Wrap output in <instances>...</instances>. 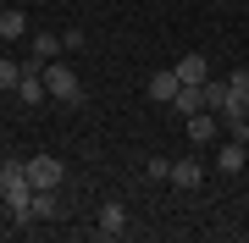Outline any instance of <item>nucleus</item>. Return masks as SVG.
I'll list each match as a JSON object with an SVG mask.
<instances>
[{"mask_svg": "<svg viewBox=\"0 0 249 243\" xmlns=\"http://www.w3.org/2000/svg\"><path fill=\"white\" fill-rule=\"evenodd\" d=\"M244 116H249V105H244Z\"/></svg>", "mask_w": 249, "mask_h": 243, "instance_id": "aec40b11", "label": "nucleus"}, {"mask_svg": "<svg viewBox=\"0 0 249 243\" xmlns=\"http://www.w3.org/2000/svg\"><path fill=\"white\" fill-rule=\"evenodd\" d=\"M244 238H249V232H244Z\"/></svg>", "mask_w": 249, "mask_h": 243, "instance_id": "412c9836", "label": "nucleus"}, {"mask_svg": "<svg viewBox=\"0 0 249 243\" xmlns=\"http://www.w3.org/2000/svg\"><path fill=\"white\" fill-rule=\"evenodd\" d=\"M216 166H222V171H244V138H232V144L216 149Z\"/></svg>", "mask_w": 249, "mask_h": 243, "instance_id": "f8f14e48", "label": "nucleus"}, {"mask_svg": "<svg viewBox=\"0 0 249 243\" xmlns=\"http://www.w3.org/2000/svg\"><path fill=\"white\" fill-rule=\"evenodd\" d=\"M61 177H67V166L55 155H28V182L34 188H61Z\"/></svg>", "mask_w": 249, "mask_h": 243, "instance_id": "7ed1b4c3", "label": "nucleus"}, {"mask_svg": "<svg viewBox=\"0 0 249 243\" xmlns=\"http://www.w3.org/2000/svg\"><path fill=\"white\" fill-rule=\"evenodd\" d=\"M172 111H178V116H194V111H205V83H183L178 99H172Z\"/></svg>", "mask_w": 249, "mask_h": 243, "instance_id": "0eeeda50", "label": "nucleus"}, {"mask_svg": "<svg viewBox=\"0 0 249 243\" xmlns=\"http://www.w3.org/2000/svg\"><path fill=\"white\" fill-rule=\"evenodd\" d=\"M144 171H150V177H155V182H172V161H166V155H155V161H150V166H144Z\"/></svg>", "mask_w": 249, "mask_h": 243, "instance_id": "dca6fc26", "label": "nucleus"}, {"mask_svg": "<svg viewBox=\"0 0 249 243\" xmlns=\"http://www.w3.org/2000/svg\"><path fill=\"white\" fill-rule=\"evenodd\" d=\"M0 210H6V194H0Z\"/></svg>", "mask_w": 249, "mask_h": 243, "instance_id": "6ab92c4d", "label": "nucleus"}, {"mask_svg": "<svg viewBox=\"0 0 249 243\" xmlns=\"http://www.w3.org/2000/svg\"><path fill=\"white\" fill-rule=\"evenodd\" d=\"M216 133H222L216 111H194V116H188V138H194V144H216Z\"/></svg>", "mask_w": 249, "mask_h": 243, "instance_id": "423d86ee", "label": "nucleus"}, {"mask_svg": "<svg viewBox=\"0 0 249 243\" xmlns=\"http://www.w3.org/2000/svg\"><path fill=\"white\" fill-rule=\"evenodd\" d=\"M216 6H232V0H216Z\"/></svg>", "mask_w": 249, "mask_h": 243, "instance_id": "a211bd4d", "label": "nucleus"}, {"mask_svg": "<svg viewBox=\"0 0 249 243\" xmlns=\"http://www.w3.org/2000/svg\"><path fill=\"white\" fill-rule=\"evenodd\" d=\"M178 78L183 83H205V78H211V61H205V55H183V61H178Z\"/></svg>", "mask_w": 249, "mask_h": 243, "instance_id": "9b49d317", "label": "nucleus"}, {"mask_svg": "<svg viewBox=\"0 0 249 243\" xmlns=\"http://www.w3.org/2000/svg\"><path fill=\"white\" fill-rule=\"evenodd\" d=\"M67 45H61V33H34V66H45V61H55Z\"/></svg>", "mask_w": 249, "mask_h": 243, "instance_id": "1a4fd4ad", "label": "nucleus"}, {"mask_svg": "<svg viewBox=\"0 0 249 243\" xmlns=\"http://www.w3.org/2000/svg\"><path fill=\"white\" fill-rule=\"evenodd\" d=\"M34 216H61V199H55V188H34Z\"/></svg>", "mask_w": 249, "mask_h": 243, "instance_id": "ddd939ff", "label": "nucleus"}, {"mask_svg": "<svg viewBox=\"0 0 249 243\" xmlns=\"http://www.w3.org/2000/svg\"><path fill=\"white\" fill-rule=\"evenodd\" d=\"M0 194H6V210L17 221L34 216V182H28V161H0Z\"/></svg>", "mask_w": 249, "mask_h": 243, "instance_id": "f257e3e1", "label": "nucleus"}, {"mask_svg": "<svg viewBox=\"0 0 249 243\" xmlns=\"http://www.w3.org/2000/svg\"><path fill=\"white\" fill-rule=\"evenodd\" d=\"M28 33V17L22 11H0V39H22Z\"/></svg>", "mask_w": 249, "mask_h": 243, "instance_id": "4468645a", "label": "nucleus"}, {"mask_svg": "<svg viewBox=\"0 0 249 243\" xmlns=\"http://www.w3.org/2000/svg\"><path fill=\"white\" fill-rule=\"evenodd\" d=\"M22 83V61H0V89H17Z\"/></svg>", "mask_w": 249, "mask_h": 243, "instance_id": "2eb2a0df", "label": "nucleus"}, {"mask_svg": "<svg viewBox=\"0 0 249 243\" xmlns=\"http://www.w3.org/2000/svg\"><path fill=\"white\" fill-rule=\"evenodd\" d=\"M100 232H111V238L127 232V210L116 205V199H111V205H100Z\"/></svg>", "mask_w": 249, "mask_h": 243, "instance_id": "9d476101", "label": "nucleus"}, {"mask_svg": "<svg viewBox=\"0 0 249 243\" xmlns=\"http://www.w3.org/2000/svg\"><path fill=\"white\" fill-rule=\"evenodd\" d=\"M172 182H178V188H188V194H194L199 182H205V171H199V161H172Z\"/></svg>", "mask_w": 249, "mask_h": 243, "instance_id": "6e6552de", "label": "nucleus"}, {"mask_svg": "<svg viewBox=\"0 0 249 243\" xmlns=\"http://www.w3.org/2000/svg\"><path fill=\"white\" fill-rule=\"evenodd\" d=\"M45 89H50V99H67V105H78V99H83L78 72H72V66H61V61H45Z\"/></svg>", "mask_w": 249, "mask_h": 243, "instance_id": "f03ea898", "label": "nucleus"}, {"mask_svg": "<svg viewBox=\"0 0 249 243\" xmlns=\"http://www.w3.org/2000/svg\"><path fill=\"white\" fill-rule=\"evenodd\" d=\"M205 111L227 116V111H244V99L232 94V83H227V78H205Z\"/></svg>", "mask_w": 249, "mask_h": 243, "instance_id": "20e7f679", "label": "nucleus"}, {"mask_svg": "<svg viewBox=\"0 0 249 243\" xmlns=\"http://www.w3.org/2000/svg\"><path fill=\"white\" fill-rule=\"evenodd\" d=\"M178 89H183L178 66H160V72L150 78V99H155V105H172V99H178Z\"/></svg>", "mask_w": 249, "mask_h": 243, "instance_id": "39448f33", "label": "nucleus"}, {"mask_svg": "<svg viewBox=\"0 0 249 243\" xmlns=\"http://www.w3.org/2000/svg\"><path fill=\"white\" fill-rule=\"evenodd\" d=\"M227 83H232V94H238V99H244V105H249V72H244V66H238V72H232Z\"/></svg>", "mask_w": 249, "mask_h": 243, "instance_id": "f3484780", "label": "nucleus"}]
</instances>
